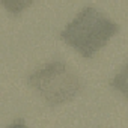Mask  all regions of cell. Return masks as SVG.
<instances>
[{"mask_svg": "<svg viewBox=\"0 0 128 128\" xmlns=\"http://www.w3.org/2000/svg\"><path fill=\"white\" fill-rule=\"evenodd\" d=\"M110 86L128 100V60L110 80Z\"/></svg>", "mask_w": 128, "mask_h": 128, "instance_id": "3957f363", "label": "cell"}, {"mask_svg": "<svg viewBox=\"0 0 128 128\" xmlns=\"http://www.w3.org/2000/svg\"><path fill=\"white\" fill-rule=\"evenodd\" d=\"M6 128H29V126L26 125V122H24L23 119H17V120H14L11 125H8Z\"/></svg>", "mask_w": 128, "mask_h": 128, "instance_id": "5b68a950", "label": "cell"}, {"mask_svg": "<svg viewBox=\"0 0 128 128\" xmlns=\"http://www.w3.org/2000/svg\"><path fill=\"white\" fill-rule=\"evenodd\" d=\"M32 5V2H3V6L12 14V15H18V14H21L27 6H30Z\"/></svg>", "mask_w": 128, "mask_h": 128, "instance_id": "277c9868", "label": "cell"}, {"mask_svg": "<svg viewBox=\"0 0 128 128\" xmlns=\"http://www.w3.org/2000/svg\"><path fill=\"white\" fill-rule=\"evenodd\" d=\"M119 32V24L94 6H84L60 32V39L84 59H92Z\"/></svg>", "mask_w": 128, "mask_h": 128, "instance_id": "6da1fadb", "label": "cell"}, {"mask_svg": "<svg viewBox=\"0 0 128 128\" xmlns=\"http://www.w3.org/2000/svg\"><path fill=\"white\" fill-rule=\"evenodd\" d=\"M27 84L50 107L72 101L84 88L83 80L63 60H51L27 76Z\"/></svg>", "mask_w": 128, "mask_h": 128, "instance_id": "7a4b0ae2", "label": "cell"}]
</instances>
